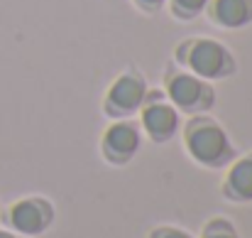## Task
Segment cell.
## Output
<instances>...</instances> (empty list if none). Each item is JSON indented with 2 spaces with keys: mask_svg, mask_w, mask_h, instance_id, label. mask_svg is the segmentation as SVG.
Wrapping results in <instances>:
<instances>
[{
  "mask_svg": "<svg viewBox=\"0 0 252 238\" xmlns=\"http://www.w3.org/2000/svg\"><path fill=\"white\" fill-rule=\"evenodd\" d=\"M174 64L206 81H220L235 74V54L218 40L189 37L174 47Z\"/></svg>",
  "mask_w": 252,
  "mask_h": 238,
  "instance_id": "cell-1",
  "label": "cell"
},
{
  "mask_svg": "<svg viewBox=\"0 0 252 238\" xmlns=\"http://www.w3.org/2000/svg\"><path fill=\"white\" fill-rule=\"evenodd\" d=\"M184 148L193 162L208 169H223L235 159V145L225 128L208 113L191 116L184 128Z\"/></svg>",
  "mask_w": 252,
  "mask_h": 238,
  "instance_id": "cell-2",
  "label": "cell"
},
{
  "mask_svg": "<svg viewBox=\"0 0 252 238\" xmlns=\"http://www.w3.org/2000/svg\"><path fill=\"white\" fill-rule=\"evenodd\" d=\"M164 91L169 103L179 113L201 116L216 106V88L211 86V81L198 79L181 67H169L164 72Z\"/></svg>",
  "mask_w": 252,
  "mask_h": 238,
  "instance_id": "cell-3",
  "label": "cell"
},
{
  "mask_svg": "<svg viewBox=\"0 0 252 238\" xmlns=\"http://www.w3.org/2000/svg\"><path fill=\"white\" fill-rule=\"evenodd\" d=\"M147 83L145 77L135 69L123 72L118 79L113 81L105 91L103 98V113L113 120H123V118H132L135 113H140L145 96H147Z\"/></svg>",
  "mask_w": 252,
  "mask_h": 238,
  "instance_id": "cell-4",
  "label": "cell"
},
{
  "mask_svg": "<svg viewBox=\"0 0 252 238\" xmlns=\"http://www.w3.org/2000/svg\"><path fill=\"white\" fill-rule=\"evenodd\" d=\"M140 120H142V128L150 135V140L159 143V145L176 135L179 123H181L179 111L169 103L167 93H162V91H147L145 103L140 108Z\"/></svg>",
  "mask_w": 252,
  "mask_h": 238,
  "instance_id": "cell-5",
  "label": "cell"
},
{
  "mask_svg": "<svg viewBox=\"0 0 252 238\" xmlns=\"http://www.w3.org/2000/svg\"><path fill=\"white\" fill-rule=\"evenodd\" d=\"M7 221L20 236H39L54 224V206L44 197H25L10 206Z\"/></svg>",
  "mask_w": 252,
  "mask_h": 238,
  "instance_id": "cell-6",
  "label": "cell"
},
{
  "mask_svg": "<svg viewBox=\"0 0 252 238\" xmlns=\"http://www.w3.org/2000/svg\"><path fill=\"white\" fill-rule=\"evenodd\" d=\"M142 145V135H140V128L123 118V120H115L110 123L105 130H103V138H100V153L105 162L110 164H127L130 159L137 155Z\"/></svg>",
  "mask_w": 252,
  "mask_h": 238,
  "instance_id": "cell-7",
  "label": "cell"
},
{
  "mask_svg": "<svg viewBox=\"0 0 252 238\" xmlns=\"http://www.w3.org/2000/svg\"><path fill=\"white\" fill-rule=\"evenodd\" d=\"M208 20L223 30H243L252 25V0H211Z\"/></svg>",
  "mask_w": 252,
  "mask_h": 238,
  "instance_id": "cell-8",
  "label": "cell"
},
{
  "mask_svg": "<svg viewBox=\"0 0 252 238\" xmlns=\"http://www.w3.org/2000/svg\"><path fill=\"white\" fill-rule=\"evenodd\" d=\"M223 194L230 201H252V153L235 158L228 164L223 179Z\"/></svg>",
  "mask_w": 252,
  "mask_h": 238,
  "instance_id": "cell-9",
  "label": "cell"
},
{
  "mask_svg": "<svg viewBox=\"0 0 252 238\" xmlns=\"http://www.w3.org/2000/svg\"><path fill=\"white\" fill-rule=\"evenodd\" d=\"M169 2V12L174 20L179 22H191L196 17H201L208 7L211 0H167Z\"/></svg>",
  "mask_w": 252,
  "mask_h": 238,
  "instance_id": "cell-10",
  "label": "cell"
},
{
  "mask_svg": "<svg viewBox=\"0 0 252 238\" xmlns=\"http://www.w3.org/2000/svg\"><path fill=\"white\" fill-rule=\"evenodd\" d=\"M201 238H240V236H238L235 226H233L228 219H220V216H216V219H211V221L203 226Z\"/></svg>",
  "mask_w": 252,
  "mask_h": 238,
  "instance_id": "cell-11",
  "label": "cell"
},
{
  "mask_svg": "<svg viewBox=\"0 0 252 238\" xmlns=\"http://www.w3.org/2000/svg\"><path fill=\"white\" fill-rule=\"evenodd\" d=\"M147 238H193L191 234H186L184 229H176V226H157L150 231Z\"/></svg>",
  "mask_w": 252,
  "mask_h": 238,
  "instance_id": "cell-12",
  "label": "cell"
},
{
  "mask_svg": "<svg viewBox=\"0 0 252 238\" xmlns=\"http://www.w3.org/2000/svg\"><path fill=\"white\" fill-rule=\"evenodd\" d=\"M135 5H137V10H142L145 15H157L164 5H167V0H132Z\"/></svg>",
  "mask_w": 252,
  "mask_h": 238,
  "instance_id": "cell-13",
  "label": "cell"
},
{
  "mask_svg": "<svg viewBox=\"0 0 252 238\" xmlns=\"http://www.w3.org/2000/svg\"><path fill=\"white\" fill-rule=\"evenodd\" d=\"M0 238H27V236H20V234H10V231H0Z\"/></svg>",
  "mask_w": 252,
  "mask_h": 238,
  "instance_id": "cell-14",
  "label": "cell"
}]
</instances>
